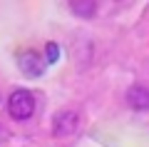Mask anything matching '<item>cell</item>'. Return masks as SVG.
Returning a JSON list of instances; mask_svg holds the SVG:
<instances>
[{
  "mask_svg": "<svg viewBox=\"0 0 149 147\" xmlns=\"http://www.w3.org/2000/svg\"><path fill=\"white\" fill-rule=\"evenodd\" d=\"M57 60H60V45L57 42H47V47H45V63L55 65Z\"/></svg>",
  "mask_w": 149,
  "mask_h": 147,
  "instance_id": "6",
  "label": "cell"
},
{
  "mask_svg": "<svg viewBox=\"0 0 149 147\" xmlns=\"http://www.w3.org/2000/svg\"><path fill=\"white\" fill-rule=\"evenodd\" d=\"M17 65H20V70L27 77H40V75L45 72V68H47L45 58L40 53H35V50H25V53L20 55V60H17Z\"/></svg>",
  "mask_w": 149,
  "mask_h": 147,
  "instance_id": "3",
  "label": "cell"
},
{
  "mask_svg": "<svg viewBox=\"0 0 149 147\" xmlns=\"http://www.w3.org/2000/svg\"><path fill=\"white\" fill-rule=\"evenodd\" d=\"M127 105L132 107V110H137V112L149 110V87L134 82L132 87L127 90Z\"/></svg>",
  "mask_w": 149,
  "mask_h": 147,
  "instance_id": "4",
  "label": "cell"
},
{
  "mask_svg": "<svg viewBox=\"0 0 149 147\" xmlns=\"http://www.w3.org/2000/svg\"><path fill=\"white\" fill-rule=\"evenodd\" d=\"M32 112H35V95L30 92V90H13L10 95H8V115L13 117V120L17 122H25L32 117Z\"/></svg>",
  "mask_w": 149,
  "mask_h": 147,
  "instance_id": "1",
  "label": "cell"
},
{
  "mask_svg": "<svg viewBox=\"0 0 149 147\" xmlns=\"http://www.w3.org/2000/svg\"><path fill=\"white\" fill-rule=\"evenodd\" d=\"M80 127V115L74 110H62L52 117V135L65 140V137H72Z\"/></svg>",
  "mask_w": 149,
  "mask_h": 147,
  "instance_id": "2",
  "label": "cell"
},
{
  "mask_svg": "<svg viewBox=\"0 0 149 147\" xmlns=\"http://www.w3.org/2000/svg\"><path fill=\"white\" fill-rule=\"evenodd\" d=\"M70 10L80 18H92L97 13V5H95V0H82V3H70Z\"/></svg>",
  "mask_w": 149,
  "mask_h": 147,
  "instance_id": "5",
  "label": "cell"
}]
</instances>
